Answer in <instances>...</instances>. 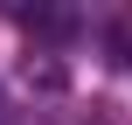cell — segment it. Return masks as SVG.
<instances>
[{
  "label": "cell",
  "instance_id": "cell-1",
  "mask_svg": "<svg viewBox=\"0 0 132 125\" xmlns=\"http://www.w3.org/2000/svg\"><path fill=\"white\" fill-rule=\"evenodd\" d=\"M0 125H7V97H0Z\"/></svg>",
  "mask_w": 132,
  "mask_h": 125
}]
</instances>
